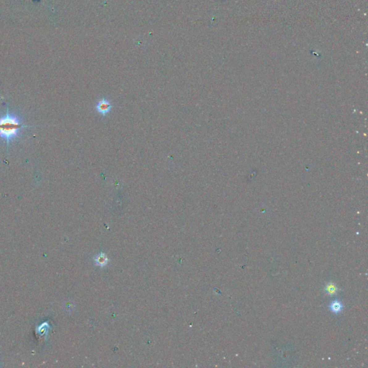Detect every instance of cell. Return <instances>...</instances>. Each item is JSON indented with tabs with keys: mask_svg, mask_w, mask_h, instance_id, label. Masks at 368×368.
I'll return each instance as SVG.
<instances>
[{
	"mask_svg": "<svg viewBox=\"0 0 368 368\" xmlns=\"http://www.w3.org/2000/svg\"><path fill=\"white\" fill-rule=\"evenodd\" d=\"M324 290H325V292L327 293V294L333 295L337 294V291H338V288H337V286L334 283L330 282V283L326 285Z\"/></svg>",
	"mask_w": 368,
	"mask_h": 368,
	"instance_id": "obj_4",
	"label": "cell"
},
{
	"mask_svg": "<svg viewBox=\"0 0 368 368\" xmlns=\"http://www.w3.org/2000/svg\"><path fill=\"white\" fill-rule=\"evenodd\" d=\"M107 261H108V259H107V256L104 255V254H100V255H97L95 257V262L98 266H105V265H107Z\"/></svg>",
	"mask_w": 368,
	"mask_h": 368,
	"instance_id": "obj_5",
	"label": "cell"
},
{
	"mask_svg": "<svg viewBox=\"0 0 368 368\" xmlns=\"http://www.w3.org/2000/svg\"><path fill=\"white\" fill-rule=\"evenodd\" d=\"M27 127L29 126L24 125L16 115L7 110L5 115L0 117V138L5 140L9 145L10 142L18 136L22 129Z\"/></svg>",
	"mask_w": 368,
	"mask_h": 368,
	"instance_id": "obj_1",
	"label": "cell"
},
{
	"mask_svg": "<svg viewBox=\"0 0 368 368\" xmlns=\"http://www.w3.org/2000/svg\"><path fill=\"white\" fill-rule=\"evenodd\" d=\"M329 307L331 311H332V312H334V314H339V313L341 312V311L342 310L343 306L340 301H334L330 304Z\"/></svg>",
	"mask_w": 368,
	"mask_h": 368,
	"instance_id": "obj_3",
	"label": "cell"
},
{
	"mask_svg": "<svg viewBox=\"0 0 368 368\" xmlns=\"http://www.w3.org/2000/svg\"><path fill=\"white\" fill-rule=\"evenodd\" d=\"M94 108L98 114H99L102 117H106L110 113L111 110L112 109L113 104L107 98L103 97L98 101L95 104Z\"/></svg>",
	"mask_w": 368,
	"mask_h": 368,
	"instance_id": "obj_2",
	"label": "cell"
}]
</instances>
